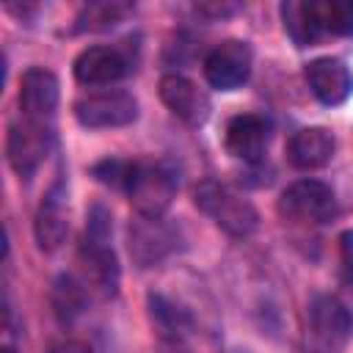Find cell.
Returning a JSON list of instances; mask_svg holds the SVG:
<instances>
[{"instance_id":"5bb4252c","label":"cell","mask_w":353,"mask_h":353,"mask_svg":"<svg viewBox=\"0 0 353 353\" xmlns=\"http://www.w3.org/2000/svg\"><path fill=\"white\" fill-rule=\"evenodd\" d=\"M306 83L312 94L328 108L342 105L353 94V74L339 58H314L306 63Z\"/></svg>"},{"instance_id":"d6986e66","label":"cell","mask_w":353,"mask_h":353,"mask_svg":"<svg viewBox=\"0 0 353 353\" xmlns=\"http://www.w3.org/2000/svg\"><path fill=\"white\" fill-rule=\"evenodd\" d=\"M281 19H284V30L287 36L298 44V47H312L323 30L314 22L312 14V0H287L281 3Z\"/></svg>"},{"instance_id":"e0dca14e","label":"cell","mask_w":353,"mask_h":353,"mask_svg":"<svg viewBox=\"0 0 353 353\" xmlns=\"http://www.w3.org/2000/svg\"><path fill=\"white\" fill-rule=\"evenodd\" d=\"M63 188H52L39 212H36V223H33V232H36V243L41 251H58L61 243L66 240V232H69V221H66V204H63Z\"/></svg>"},{"instance_id":"cb8c5ba5","label":"cell","mask_w":353,"mask_h":353,"mask_svg":"<svg viewBox=\"0 0 353 353\" xmlns=\"http://www.w3.org/2000/svg\"><path fill=\"white\" fill-rule=\"evenodd\" d=\"M339 256H342V265H345L347 279L353 281V229H345L339 234Z\"/></svg>"},{"instance_id":"9c48e42d","label":"cell","mask_w":353,"mask_h":353,"mask_svg":"<svg viewBox=\"0 0 353 353\" xmlns=\"http://www.w3.org/2000/svg\"><path fill=\"white\" fill-rule=\"evenodd\" d=\"M268 141H270V121L256 113H240V116L229 119L226 132H223L226 152L251 165L262 163Z\"/></svg>"},{"instance_id":"7a4b0ae2","label":"cell","mask_w":353,"mask_h":353,"mask_svg":"<svg viewBox=\"0 0 353 353\" xmlns=\"http://www.w3.org/2000/svg\"><path fill=\"white\" fill-rule=\"evenodd\" d=\"M193 196H196V207L204 215H210L232 237H248L259 226V215L251 207V201H245L243 196H237L232 188L221 182L204 179Z\"/></svg>"},{"instance_id":"d4e9b609","label":"cell","mask_w":353,"mask_h":353,"mask_svg":"<svg viewBox=\"0 0 353 353\" xmlns=\"http://www.w3.org/2000/svg\"><path fill=\"white\" fill-rule=\"evenodd\" d=\"M52 353H91V347L85 342H77V339H69V342H61L52 347Z\"/></svg>"},{"instance_id":"ffe728a7","label":"cell","mask_w":353,"mask_h":353,"mask_svg":"<svg viewBox=\"0 0 353 353\" xmlns=\"http://www.w3.org/2000/svg\"><path fill=\"white\" fill-rule=\"evenodd\" d=\"M312 14L323 33L353 36V0H312Z\"/></svg>"},{"instance_id":"277c9868","label":"cell","mask_w":353,"mask_h":353,"mask_svg":"<svg viewBox=\"0 0 353 353\" xmlns=\"http://www.w3.org/2000/svg\"><path fill=\"white\" fill-rule=\"evenodd\" d=\"M127 196L141 218H163L176 196V179L163 165H141L138 163Z\"/></svg>"},{"instance_id":"52a82bcc","label":"cell","mask_w":353,"mask_h":353,"mask_svg":"<svg viewBox=\"0 0 353 353\" xmlns=\"http://www.w3.org/2000/svg\"><path fill=\"white\" fill-rule=\"evenodd\" d=\"M50 146H52V132H50V127L44 121L25 119V121L11 124V130H8V143H6L8 163L25 179L30 174H36V168L47 157Z\"/></svg>"},{"instance_id":"484cf974","label":"cell","mask_w":353,"mask_h":353,"mask_svg":"<svg viewBox=\"0 0 353 353\" xmlns=\"http://www.w3.org/2000/svg\"><path fill=\"white\" fill-rule=\"evenodd\" d=\"M3 353H17V350H14L11 345H6V347H3Z\"/></svg>"},{"instance_id":"9a60e30c","label":"cell","mask_w":353,"mask_h":353,"mask_svg":"<svg viewBox=\"0 0 353 353\" xmlns=\"http://www.w3.org/2000/svg\"><path fill=\"white\" fill-rule=\"evenodd\" d=\"M130 72V61L116 47H85L74 58V77L83 85H110Z\"/></svg>"},{"instance_id":"8992f818","label":"cell","mask_w":353,"mask_h":353,"mask_svg":"<svg viewBox=\"0 0 353 353\" xmlns=\"http://www.w3.org/2000/svg\"><path fill=\"white\" fill-rule=\"evenodd\" d=\"M251 63H254V52H251L248 41L229 39V41H221L207 55V61H204V77L218 91H234V88H240L248 80Z\"/></svg>"},{"instance_id":"4fadbf2b","label":"cell","mask_w":353,"mask_h":353,"mask_svg":"<svg viewBox=\"0 0 353 353\" xmlns=\"http://www.w3.org/2000/svg\"><path fill=\"white\" fill-rule=\"evenodd\" d=\"M80 259H83L88 284H91L102 298L116 295L121 270H119V259H116V254H113L110 240H105V237H88V234H85V237H83V245H80Z\"/></svg>"},{"instance_id":"ba28073f","label":"cell","mask_w":353,"mask_h":353,"mask_svg":"<svg viewBox=\"0 0 353 353\" xmlns=\"http://www.w3.org/2000/svg\"><path fill=\"white\" fill-rule=\"evenodd\" d=\"M309 331L323 353H334L353 336V314L342 301L317 295L309 306Z\"/></svg>"},{"instance_id":"3957f363","label":"cell","mask_w":353,"mask_h":353,"mask_svg":"<svg viewBox=\"0 0 353 353\" xmlns=\"http://www.w3.org/2000/svg\"><path fill=\"white\" fill-rule=\"evenodd\" d=\"M334 210V190L320 179H298L279 196V215L295 223H325Z\"/></svg>"},{"instance_id":"7c38bea8","label":"cell","mask_w":353,"mask_h":353,"mask_svg":"<svg viewBox=\"0 0 353 353\" xmlns=\"http://www.w3.org/2000/svg\"><path fill=\"white\" fill-rule=\"evenodd\" d=\"M58 97H61V85L58 77L50 69L33 66L22 74L19 83V108L25 113V119L30 121H47L55 108H58Z\"/></svg>"},{"instance_id":"603a6c76","label":"cell","mask_w":353,"mask_h":353,"mask_svg":"<svg viewBox=\"0 0 353 353\" xmlns=\"http://www.w3.org/2000/svg\"><path fill=\"white\" fill-rule=\"evenodd\" d=\"M243 6L240 3H229V0H201V3H196L193 6V11L199 14V17H204V19H223V17H232V14H237Z\"/></svg>"},{"instance_id":"5b68a950","label":"cell","mask_w":353,"mask_h":353,"mask_svg":"<svg viewBox=\"0 0 353 353\" xmlns=\"http://www.w3.org/2000/svg\"><path fill=\"white\" fill-rule=\"evenodd\" d=\"M74 119L88 130L127 127L138 119V102L127 91L88 94V97L74 102Z\"/></svg>"},{"instance_id":"2e32d148","label":"cell","mask_w":353,"mask_h":353,"mask_svg":"<svg viewBox=\"0 0 353 353\" xmlns=\"http://www.w3.org/2000/svg\"><path fill=\"white\" fill-rule=\"evenodd\" d=\"M336 149L334 135L325 127H303L287 143V160L301 171H314L331 163Z\"/></svg>"},{"instance_id":"8fae6325","label":"cell","mask_w":353,"mask_h":353,"mask_svg":"<svg viewBox=\"0 0 353 353\" xmlns=\"http://www.w3.org/2000/svg\"><path fill=\"white\" fill-rule=\"evenodd\" d=\"M160 99L174 116H179L188 124H204L212 110L210 97L182 74H165L160 80Z\"/></svg>"},{"instance_id":"ac0fdd59","label":"cell","mask_w":353,"mask_h":353,"mask_svg":"<svg viewBox=\"0 0 353 353\" xmlns=\"http://www.w3.org/2000/svg\"><path fill=\"white\" fill-rule=\"evenodd\" d=\"M132 11H135V6H132V3H124V0H97V3H88V6L77 14L74 30H77V33L110 30V28H116L119 22H124Z\"/></svg>"},{"instance_id":"7402d4cb","label":"cell","mask_w":353,"mask_h":353,"mask_svg":"<svg viewBox=\"0 0 353 353\" xmlns=\"http://www.w3.org/2000/svg\"><path fill=\"white\" fill-rule=\"evenodd\" d=\"M135 168L138 163L132 160H121V157H105L99 163L91 165V176L97 182H102L105 188H113V190H130V182L135 176Z\"/></svg>"},{"instance_id":"44dd1931","label":"cell","mask_w":353,"mask_h":353,"mask_svg":"<svg viewBox=\"0 0 353 353\" xmlns=\"http://www.w3.org/2000/svg\"><path fill=\"white\" fill-rule=\"evenodd\" d=\"M85 303H88V292H85L83 281H77L69 273L55 279V284H52V306H55V314L61 320H66V323L74 320L85 309Z\"/></svg>"},{"instance_id":"30bf717a","label":"cell","mask_w":353,"mask_h":353,"mask_svg":"<svg viewBox=\"0 0 353 353\" xmlns=\"http://www.w3.org/2000/svg\"><path fill=\"white\" fill-rule=\"evenodd\" d=\"M176 248L174 226H168L163 218H141L130 223V254L141 268H149L160 262L165 254Z\"/></svg>"},{"instance_id":"6da1fadb","label":"cell","mask_w":353,"mask_h":353,"mask_svg":"<svg viewBox=\"0 0 353 353\" xmlns=\"http://www.w3.org/2000/svg\"><path fill=\"white\" fill-rule=\"evenodd\" d=\"M149 314L160 336L176 350V353H218V342L212 331H204L199 320L185 309L182 303L165 298V295H149Z\"/></svg>"}]
</instances>
